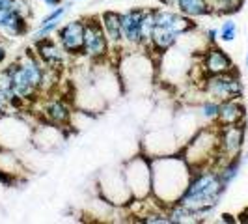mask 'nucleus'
<instances>
[{"label": "nucleus", "instance_id": "nucleus-1", "mask_svg": "<svg viewBox=\"0 0 248 224\" xmlns=\"http://www.w3.org/2000/svg\"><path fill=\"white\" fill-rule=\"evenodd\" d=\"M192 168L181 153L151 159V196L162 206H172L183 196Z\"/></svg>", "mask_w": 248, "mask_h": 224}, {"label": "nucleus", "instance_id": "nucleus-2", "mask_svg": "<svg viewBox=\"0 0 248 224\" xmlns=\"http://www.w3.org/2000/svg\"><path fill=\"white\" fill-rule=\"evenodd\" d=\"M124 94L146 96L157 79V60L144 49H125L116 62Z\"/></svg>", "mask_w": 248, "mask_h": 224}, {"label": "nucleus", "instance_id": "nucleus-3", "mask_svg": "<svg viewBox=\"0 0 248 224\" xmlns=\"http://www.w3.org/2000/svg\"><path fill=\"white\" fill-rule=\"evenodd\" d=\"M226 191L228 189L222 185L217 166L192 168L188 185H186L179 202L185 206H190V208H211V209H215L226 194Z\"/></svg>", "mask_w": 248, "mask_h": 224}, {"label": "nucleus", "instance_id": "nucleus-4", "mask_svg": "<svg viewBox=\"0 0 248 224\" xmlns=\"http://www.w3.org/2000/svg\"><path fill=\"white\" fill-rule=\"evenodd\" d=\"M183 159L190 168L220 166V146H218V124L202 125L192 137L181 146Z\"/></svg>", "mask_w": 248, "mask_h": 224}, {"label": "nucleus", "instance_id": "nucleus-5", "mask_svg": "<svg viewBox=\"0 0 248 224\" xmlns=\"http://www.w3.org/2000/svg\"><path fill=\"white\" fill-rule=\"evenodd\" d=\"M200 90L203 92L205 97L217 101L243 99V96H245V84H243V79L237 69H232L228 73L207 75Z\"/></svg>", "mask_w": 248, "mask_h": 224}, {"label": "nucleus", "instance_id": "nucleus-6", "mask_svg": "<svg viewBox=\"0 0 248 224\" xmlns=\"http://www.w3.org/2000/svg\"><path fill=\"white\" fill-rule=\"evenodd\" d=\"M97 191L103 200H107L114 208L125 209L133 202V192L125 181V176L122 168H108L99 174L97 179Z\"/></svg>", "mask_w": 248, "mask_h": 224}, {"label": "nucleus", "instance_id": "nucleus-7", "mask_svg": "<svg viewBox=\"0 0 248 224\" xmlns=\"http://www.w3.org/2000/svg\"><path fill=\"white\" fill-rule=\"evenodd\" d=\"M34 127L19 112H8L0 116V148L23 149L32 140Z\"/></svg>", "mask_w": 248, "mask_h": 224}, {"label": "nucleus", "instance_id": "nucleus-8", "mask_svg": "<svg viewBox=\"0 0 248 224\" xmlns=\"http://www.w3.org/2000/svg\"><path fill=\"white\" fill-rule=\"evenodd\" d=\"M192 65H194V56L183 50L179 45H175L161 54V60L157 62V75H161L166 84H179L185 80L186 75H190Z\"/></svg>", "mask_w": 248, "mask_h": 224}, {"label": "nucleus", "instance_id": "nucleus-9", "mask_svg": "<svg viewBox=\"0 0 248 224\" xmlns=\"http://www.w3.org/2000/svg\"><path fill=\"white\" fill-rule=\"evenodd\" d=\"M125 181L133 192V198L142 200L151 196V159L140 153L127 159L122 166Z\"/></svg>", "mask_w": 248, "mask_h": 224}, {"label": "nucleus", "instance_id": "nucleus-10", "mask_svg": "<svg viewBox=\"0 0 248 224\" xmlns=\"http://www.w3.org/2000/svg\"><path fill=\"white\" fill-rule=\"evenodd\" d=\"M181 151V144L177 140L174 127H157V129H148V133L142 138V153L148 155L149 159L153 157H164V155H174Z\"/></svg>", "mask_w": 248, "mask_h": 224}, {"label": "nucleus", "instance_id": "nucleus-11", "mask_svg": "<svg viewBox=\"0 0 248 224\" xmlns=\"http://www.w3.org/2000/svg\"><path fill=\"white\" fill-rule=\"evenodd\" d=\"M82 56L90 62L108 60L110 56V43L103 30L99 17H88L84 21V47Z\"/></svg>", "mask_w": 248, "mask_h": 224}, {"label": "nucleus", "instance_id": "nucleus-12", "mask_svg": "<svg viewBox=\"0 0 248 224\" xmlns=\"http://www.w3.org/2000/svg\"><path fill=\"white\" fill-rule=\"evenodd\" d=\"M245 144H247V122L233 125H218L220 164L239 153H243Z\"/></svg>", "mask_w": 248, "mask_h": 224}, {"label": "nucleus", "instance_id": "nucleus-13", "mask_svg": "<svg viewBox=\"0 0 248 224\" xmlns=\"http://www.w3.org/2000/svg\"><path fill=\"white\" fill-rule=\"evenodd\" d=\"M37 103L41 105V111L37 112L41 122L58 125V127H67L71 124V116H73V109L71 103L60 97V96H52V97H37Z\"/></svg>", "mask_w": 248, "mask_h": 224}, {"label": "nucleus", "instance_id": "nucleus-14", "mask_svg": "<svg viewBox=\"0 0 248 224\" xmlns=\"http://www.w3.org/2000/svg\"><path fill=\"white\" fill-rule=\"evenodd\" d=\"M56 41L62 45L67 56H78L82 54L84 47V21L82 19H71L67 23L58 26L56 30Z\"/></svg>", "mask_w": 248, "mask_h": 224}, {"label": "nucleus", "instance_id": "nucleus-15", "mask_svg": "<svg viewBox=\"0 0 248 224\" xmlns=\"http://www.w3.org/2000/svg\"><path fill=\"white\" fill-rule=\"evenodd\" d=\"M144 12H146V8H129L127 12L120 13V23H122V30H124L125 49H144V39H142V19H144Z\"/></svg>", "mask_w": 248, "mask_h": 224}, {"label": "nucleus", "instance_id": "nucleus-16", "mask_svg": "<svg viewBox=\"0 0 248 224\" xmlns=\"http://www.w3.org/2000/svg\"><path fill=\"white\" fill-rule=\"evenodd\" d=\"M200 60V69L205 75H218V73H228L232 69H235L232 56L218 45H207L205 49L198 54Z\"/></svg>", "mask_w": 248, "mask_h": 224}, {"label": "nucleus", "instance_id": "nucleus-17", "mask_svg": "<svg viewBox=\"0 0 248 224\" xmlns=\"http://www.w3.org/2000/svg\"><path fill=\"white\" fill-rule=\"evenodd\" d=\"M63 142H65L63 127L47 124V122H41L34 127L32 140H30V144L39 151H56Z\"/></svg>", "mask_w": 248, "mask_h": 224}, {"label": "nucleus", "instance_id": "nucleus-18", "mask_svg": "<svg viewBox=\"0 0 248 224\" xmlns=\"http://www.w3.org/2000/svg\"><path fill=\"white\" fill-rule=\"evenodd\" d=\"M34 49H36V56L45 64L50 69H56L60 71L63 65H65V58H67V52L62 49V45L56 41V37H45V39H39L34 41Z\"/></svg>", "mask_w": 248, "mask_h": 224}, {"label": "nucleus", "instance_id": "nucleus-19", "mask_svg": "<svg viewBox=\"0 0 248 224\" xmlns=\"http://www.w3.org/2000/svg\"><path fill=\"white\" fill-rule=\"evenodd\" d=\"M202 125L203 124L200 120L196 107H192V109H181V111H177L174 114V124H172V127H174L177 140H179L181 146L198 131Z\"/></svg>", "mask_w": 248, "mask_h": 224}, {"label": "nucleus", "instance_id": "nucleus-20", "mask_svg": "<svg viewBox=\"0 0 248 224\" xmlns=\"http://www.w3.org/2000/svg\"><path fill=\"white\" fill-rule=\"evenodd\" d=\"M28 34V19L13 8L0 10V36L23 37Z\"/></svg>", "mask_w": 248, "mask_h": 224}, {"label": "nucleus", "instance_id": "nucleus-21", "mask_svg": "<svg viewBox=\"0 0 248 224\" xmlns=\"http://www.w3.org/2000/svg\"><path fill=\"white\" fill-rule=\"evenodd\" d=\"M99 21L103 25V30L108 37V43H110V50H122L125 49V41H124V30H122V23H120V13L118 12H103L99 15Z\"/></svg>", "mask_w": 248, "mask_h": 224}, {"label": "nucleus", "instance_id": "nucleus-22", "mask_svg": "<svg viewBox=\"0 0 248 224\" xmlns=\"http://www.w3.org/2000/svg\"><path fill=\"white\" fill-rule=\"evenodd\" d=\"M247 122V107L243 99H228L220 101V112H218V125H233Z\"/></svg>", "mask_w": 248, "mask_h": 224}, {"label": "nucleus", "instance_id": "nucleus-23", "mask_svg": "<svg viewBox=\"0 0 248 224\" xmlns=\"http://www.w3.org/2000/svg\"><path fill=\"white\" fill-rule=\"evenodd\" d=\"M172 8L190 19H202L213 15L211 0H172Z\"/></svg>", "mask_w": 248, "mask_h": 224}, {"label": "nucleus", "instance_id": "nucleus-24", "mask_svg": "<svg viewBox=\"0 0 248 224\" xmlns=\"http://www.w3.org/2000/svg\"><path fill=\"white\" fill-rule=\"evenodd\" d=\"M247 161H248V153H239V155L228 159V161H224L222 164L218 166L220 181H222V185L226 187V189L239 177V174H241V170H243V166H245Z\"/></svg>", "mask_w": 248, "mask_h": 224}, {"label": "nucleus", "instance_id": "nucleus-25", "mask_svg": "<svg viewBox=\"0 0 248 224\" xmlns=\"http://www.w3.org/2000/svg\"><path fill=\"white\" fill-rule=\"evenodd\" d=\"M196 111H198V116L203 125L217 124L218 112H220V101L211 99V97H203V99L196 105Z\"/></svg>", "mask_w": 248, "mask_h": 224}, {"label": "nucleus", "instance_id": "nucleus-26", "mask_svg": "<svg viewBox=\"0 0 248 224\" xmlns=\"http://www.w3.org/2000/svg\"><path fill=\"white\" fill-rule=\"evenodd\" d=\"M153 30H155V10L153 8H146L144 19H142V39H144V50H148V52L149 47H151Z\"/></svg>", "mask_w": 248, "mask_h": 224}, {"label": "nucleus", "instance_id": "nucleus-27", "mask_svg": "<svg viewBox=\"0 0 248 224\" xmlns=\"http://www.w3.org/2000/svg\"><path fill=\"white\" fill-rule=\"evenodd\" d=\"M239 36V26L233 19H226L222 25L218 26V41L222 43H233Z\"/></svg>", "mask_w": 248, "mask_h": 224}, {"label": "nucleus", "instance_id": "nucleus-28", "mask_svg": "<svg viewBox=\"0 0 248 224\" xmlns=\"http://www.w3.org/2000/svg\"><path fill=\"white\" fill-rule=\"evenodd\" d=\"M203 36H205L207 45H217V41H218V28H217V26H209V28L203 32Z\"/></svg>", "mask_w": 248, "mask_h": 224}, {"label": "nucleus", "instance_id": "nucleus-29", "mask_svg": "<svg viewBox=\"0 0 248 224\" xmlns=\"http://www.w3.org/2000/svg\"><path fill=\"white\" fill-rule=\"evenodd\" d=\"M10 111H13L12 103H10V99H8L4 94H0V116H2V114H8Z\"/></svg>", "mask_w": 248, "mask_h": 224}, {"label": "nucleus", "instance_id": "nucleus-30", "mask_svg": "<svg viewBox=\"0 0 248 224\" xmlns=\"http://www.w3.org/2000/svg\"><path fill=\"white\" fill-rule=\"evenodd\" d=\"M6 56H8V49H6V43H4V39H2V36H0V65L4 64Z\"/></svg>", "mask_w": 248, "mask_h": 224}, {"label": "nucleus", "instance_id": "nucleus-31", "mask_svg": "<svg viewBox=\"0 0 248 224\" xmlns=\"http://www.w3.org/2000/svg\"><path fill=\"white\" fill-rule=\"evenodd\" d=\"M41 4H45L47 8H56V6H60L63 4V0H39Z\"/></svg>", "mask_w": 248, "mask_h": 224}, {"label": "nucleus", "instance_id": "nucleus-32", "mask_svg": "<svg viewBox=\"0 0 248 224\" xmlns=\"http://www.w3.org/2000/svg\"><path fill=\"white\" fill-rule=\"evenodd\" d=\"M15 0H0V10H6V8H13Z\"/></svg>", "mask_w": 248, "mask_h": 224}, {"label": "nucleus", "instance_id": "nucleus-33", "mask_svg": "<svg viewBox=\"0 0 248 224\" xmlns=\"http://www.w3.org/2000/svg\"><path fill=\"white\" fill-rule=\"evenodd\" d=\"M220 221H222V223H237V219H232V215H228V213H224Z\"/></svg>", "mask_w": 248, "mask_h": 224}, {"label": "nucleus", "instance_id": "nucleus-34", "mask_svg": "<svg viewBox=\"0 0 248 224\" xmlns=\"http://www.w3.org/2000/svg\"><path fill=\"white\" fill-rule=\"evenodd\" d=\"M245 67L248 69V52H247V56H245Z\"/></svg>", "mask_w": 248, "mask_h": 224}, {"label": "nucleus", "instance_id": "nucleus-35", "mask_svg": "<svg viewBox=\"0 0 248 224\" xmlns=\"http://www.w3.org/2000/svg\"><path fill=\"white\" fill-rule=\"evenodd\" d=\"M73 2H80V0H73Z\"/></svg>", "mask_w": 248, "mask_h": 224}, {"label": "nucleus", "instance_id": "nucleus-36", "mask_svg": "<svg viewBox=\"0 0 248 224\" xmlns=\"http://www.w3.org/2000/svg\"><path fill=\"white\" fill-rule=\"evenodd\" d=\"M159 2H161V0H159Z\"/></svg>", "mask_w": 248, "mask_h": 224}]
</instances>
